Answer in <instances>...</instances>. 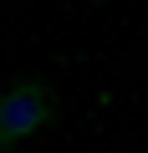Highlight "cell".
<instances>
[{"mask_svg": "<svg viewBox=\"0 0 148 153\" xmlns=\"http://www.w3.org/2000/svg\"><path fill=\"white\" fill-rule=\"evenodd\" d=\"M61 112V92L46 76H10L0 87V153H16L41 138Z\"/></svg>", "mask_w": 148, "mask_h": 153, "instance_id": "1", "label": "cell"}, {"mask_svg": "<svg viewBox=\"0 0 148 153\" xmlns=\"http://www.w3.org/2000/svg\"><path fill=\"white\" fill-rule=\"evenodd\" d=\"M133 153H148V143H143V148H133Z\"/></svg>", "mask_w": 148, "mask_h": 153, "instance_id": "2", "label": "cell"}]
</instances>
